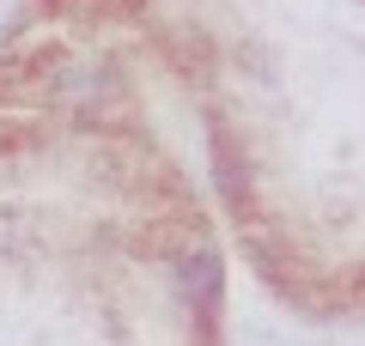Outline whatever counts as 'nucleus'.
<instances>
[{"label":"nucleus","mask_w":365,"mask_h":346,"mask_svg":"<svg viewBox=\"0 0 365 346\" xmlns=\"http://www.w3.org/2000/svg\"><path fill=\"white\" fill-rule=\"evenodd\" d=\"M165 273H170V285H177L182 298H195V304H220V292H225V268H220L213 249H170Z\"/></svg>","instance_id":"1"}]
</instances>
